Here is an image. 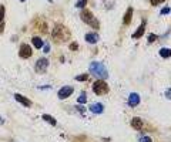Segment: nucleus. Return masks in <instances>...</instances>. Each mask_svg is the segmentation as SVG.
<instances>
[{"label":"nucleus","mask_w":171,"mask_h":142,"mask_svg":"<svg viewBox=\"0 0 171 142\" xmlns=\"http://www.w3.org/2000/svg\"><path fill=\"white\" fill-rule=\"evenodd\" d=\"M76 80L80 81V82H81V81H87V80H89V75H87V74H80V75L76 77Z\"/></svg>","instance_id":"aec40b11"},{"label":"nucleus","mask_w":171,"mask_h":142,"mask_svg":"<svg viewBox=\"0 0 171 142\" xmlns=\"http://www.w3.org/2000/svg\"><path fill=\"white\" fill-rule=\"evenodd\" d=\"M160 56L164 57V58H168V57H171V50L170 48H161L160 50Z\"/></svg>","instance_id":"a211bd4d"},{"label":"nucleus","mask_w":171,"mask_h":142,"mask_svg":"<svg viewBox=\"0 0 171 142\" xmlns=\"http://www.w3.org/2000/svg\"><path fill=\"white\" fill-rule=\"evenodd\" d=\"M43 119H44V121H47V122H49L50 125H57V121H56V119H54L53 116L47 115V114H44V115H43Z\"/></svg>","instance_id":"f3484780"},{"label":"nucleus","mask_w":171,"mask_h":142,"mask_svg":"<svg viewBox=\"0 0 171 142\" xmlns=\"http://www.w3.org/2000/svg\"><path fill=\"white\" fill-rule=\"evenodd\" d=\"M76 108H77L80 112H84V108H83V107H76Z\"/></svg>","instance_id":"c756f323"},{"label":"nucleus","mask_w":171,"mask_h":142,"mask_svg":"<svg viewBox=\"0 0 171 142\" xmlns=\"http://www.w3.org/2000/svg\"><path fill=\"white\" fill-rule=\"evenodd\" d=\"M140 142H153L150 136H141L140 138Z\"/></svg>","instance_id":"5701e85b"},{"label":"nucleus","mask_w":171,"mask_h":142,"mask_svg":"<svg viewBox=\"0 0 171 142\" xmlns=\"http://www.w3.org/2000/svg\"><path fill=\"white\" fill-rule=\"evenodd\" d=\"M168 13H170V7H164L161 10V14H168Z\"/></svg>","instance_id":"a878e982"},{"label":"nucleus","mask_w":171,"mask_h":142,"mask_svg":"<svg viewBox=\"0 0 171 142\" xmlns=\"http://www.w3.org/2000/svg\"><path fill=\"white\" fill-rule=\"evenodd\" d=\"M3 29H5V23H0V33L3 31Z\"/></svg>","instance_id":"c85d7f7f"},{"label":"nucleus","mask_w":171,"mask_h":142,"mask_svg":"<svg viewBox=\"0 0 171 142\" xmlns=\"http://www.w3.org/2000/svg\"><path fill=\"white\" fill-rule=\"evenodd\" d=\"M85 3H87V0H80V2H77V5H76V7H78V9H81V7H84V6H85Z\"/></svg>","instance_id":"4be33fe9"},{"label":"nucleus","mask_w":171,"mask_h":142,"mask_svg":"<svg viewBox=\"0 0 171 142\" xmlns=\"http://www.w3.org/2000/svg\"><path fill=\"white\" fill-rule=\"evenodd\" d=\"M84 39H85V41H87V43L94 44V43L99 41V34H97V33H87Z\"/></svg>","instance_id":"1a4fd4ad"},{"label":"nucleus","mask_w":171,"mask_h":142,"mask_svg":"<svg viewBox=\"0 0 171 142\" xmlns=\"http://www.w3.org/2000/svg\"><path fill=\"white\" fill-rule=\"evenodd\" d=\"M131 17H133V9H131V7H128V9H127V12H126V14H124L123 23H124L126 26H128V24L131 23Z\"/></svg>","instance_id":"f8f14e48"},{"label":"nucleus","mask_w":171,"mask_h":142,"mask_svg":"<svg viewBox=\"0 0 171 142\" xmlns=\"http://www.w3.org/2000/svg\"><path fill=\"white\" fill-rule=\"evenodd\" d=\"M49 67V60L47 58H40V60H37V63H36V73H44L46 71V68Z\"/></svg>","instance_id":"423d86ee"},{"label":"nucleus","mask_w":171,"mask_h":142,"mask_svg":"<svg viewBox=\"0 0 171 142\" xmlns=\"http://www.w3.org/2000/svg\"><path fill=\"white\" fill-rule=\"evenodd\" d=\"M44 51H46V53H49V51H50V47H49V46H46V47H44Z\"/></svg>","instance_id":"7c9ffc66"},{"label":"nucleus","mask_w":171,"mask_h":142,"mask_svg":"<svg viewBox=\"0 0 171 142\" xmlns=\"http://www.w3.org/2000/svg\"><path fill=\"white\" fill-rule=\"evenodd\" d=\"M103 109H104V108H103V105H101V104H99V102H97V104L90 105V111H91L93 114H101V112H103Z\"/></svg>","instance_id":"2eb2a0df"},{"label":"nucleus","mask_w":171,"mask_h":142,"mask_svg":"<svg viewBox=\"0 0 171 142\" xmlns=\"http://www.w3.org/2000/svg\"><path fill=\"white\" fill-rule=\"evenodd\" d=\"M90 71H91L93 75H96L99 78H107V75H109V73L104 68V65L101 63H97V61H93L90 64Z\"/></svg>","instance_id":"7ed1b4c3"},{"label":"nucleus","mask_w":171,"mask_h":142,"mask_svg":"<svg viewBox=\"0 0 171 142\" xmlns=\"http://www.w3.org/2000/svg\"><path fill=\"white\" fill-rule=\"evenodd\" d=\"M33 26H34V29H36L37 31H40V33H47V23H46L44 19L37 17V19L33 22Z\"/></svg>","instance_id":"39448f33"},{"label":"nucleus","mask_w":171,"mask_h":142,"mask_svg":"<svg viewBox=\"0 0 171 142\" xmlns=\"http://www.w3.org/2000/svg\"><path fill=\"white\" fill-rule=\"evenodd\" d=\"M47 2H51V0H47Z\"/></svg>","instance_id":"473e14b6"},{"label":"nucleus","mask_w":171,"mask_h":142,"mask_svg":"<svg viewBox=\"0 0 171 142\" xmlns=\"http://www.w3.org/2000/svg\"><path fill=\"white\" fill-rule=\"evenodd\" d=\"M32 43H33V46H34L36 48H41V47L44 46V43H43V40H41L40 37H33Z\"/></svg>","instance_id":"dca6fc26"},{"label":"nucleus","mask_w":171,"mask_h":142,"mask_svg":"<svg viewBox=\"0 0 171 142\" xmlns=\"http://www.w3.org/2000/svg\"><path fill=\"white\" fill-rule=\"evenodd\" d=\"M77 48H78V44H77V43H71V44H70V50L76 51Z\"/></svg>","instance_id":"b1692460"},{"label":"nucleus","mask_w":171,"mask_h":142,"mask_svg":"<svg viewBox=\"0 0 171 142\" xmlns=\"http://www.w3.org/2000/svg\"><path fill=\"white\" fill-rule=\"evenodd\" d=\"M93 90H94V92H96L97 95H103V94H106V92L109 91V85H107L106 81L97 80V81L93 84Z\"/></svg>","instance_id":"20e7f679"},{"label":"nucleus","mask_w":171,"mask_h":142,"mask_svg":"<svg viewBox=\"0 0 171 142\" xmlns=\"http://www.w3.org/2000/svg\"><path fill=\"white\" fill-rule=\"evenodd\" d=\"M20 2H26V0H20Z\"/></svg>","instance_id":"2f4dec72"},{"label":"nucleus","mask_w":171,"mask_h":142,"mask_svg":"<svg viewBox=\"0 0 171 142\" xmlns=\"http://www.w3.org/2000/svg\"><path fill=\"white\" fill-rule=\"evenodd\" d=\"M73 88L71 87H68V85H66V87H63V88H60V91H59V98L60 99H66V98H68L71 94H73Z\"/></svg>","instance_id":"0eeeda50"},{"label":"nucleus","mask_w":171,"mask_h":142,"mask_svg":"<svg viewBox=\"0 0 171 142\" xmlns=\"http://www.w3.org/2000/svg\"><path fill=\"white\" fill-rule=\"evenodd\" d=\"M85 99H87V95H85V91H84V92H81V95L78 97L77 102H78V104H85Z\"/></svg>","instance_id":"6ab92c4d"},{"label":"nucleus","mask_w":171,"mask_h":142,"mask_svg":"<svg viewBox=\"0 0 171 142\" xmlns=\"http://www.w3.org/2000/svg\"><path fill=\"white\" fill-rule=\"evenodd\" d=\"M144 30H145V22H143L141 24H140V27L134 31V34H133V37L134 39H140L143 34H144Z\"/></svg>","instance_id":"ddd939ff"},{"label":"nucleus","mask_w":171,"mask_h":142,"mask_svg":"<svg viewBox=\"0 0 171 142\" xmlns=\"http://www.w3.org/2000/svg\"><path fill=\"white\" fill-rule=\"evenodd\" d=\"M14 98H16L22 105H24V107H32V101H30L29 98H26V97H23V95H20V94H16Z\"/></svg>","instance_id":"9d476101"},{"label":"nucleus","mask_w":171,"mask_h":142,"mask_svg":"<svg viewBox=\"0 0 171 142\" xmlns=\"http://www.w3.org/2000/svg\"><path fill=\"white\" fill-rule=\"evenodd\" d=\"M80 17H81V20H83L84 23H87V24H89L90 27H93V29H99V27H100L99 20H96L94 16H93V13H91L90 10H87V9H84V10L81 12Z\"/></svg>","instance_id":"f03ea898"},{"label":"nucleus","mask_w":171,"mask_h":142,"mask_svg":"<svg viewBox=\"0 0 171 142\" xmlns=\"http://www.w3.org/2000/svg\"><path fill=\"white\" fill-rule=\"evenodd\" d=\"M5 6H0V23H3V19H5Z\"/></svg>","instance_id":"412c9836"},{"label":"nucleus","mask_w":171,"mask_h":142,"mask_svg":"<svg viewBox=\"0 0 171 142\" xmlns=\"http://www.w3.org/2000/svg\"><path fill=\"white\" fill-rule=\"evenodd\" d=\"M155 39H157V36H155V34H151V36L148 37V43H153Z\"/></svg>","instance_id":"bb28decb"},{"label":"nucleus","mask_w":171,"mask_h":142,"mask_svg":"<svg viewBox=\"0 0 171 142\" xmlns=\"http://www.w3.org/2000/svg\"><path fill=\"white\" fill-rule=\"evenodd\" d=\"M19 56H20L22 58H29V57L32 56V48H30V46H27V44H22V46H20Z\"/></svg>","instance_id":"6e6552de"},{"label":"nucleus","mask_w":171,"mask_h":142,"mask_svg":"<svg viewBox=\"0 0 171 142\" xmlns=\"http://www.w3.org/2000/svg\"><path fill=\"white\" fill-rule=\"evenodd\" d=\"M150 2H151V5H153V6H157V5H160V3H162V2H164V0H150Z\"/></svg>","instance_id":"393cba45"},{"label":"nucleus","mask_w":171,"mask_h":142,"mask_svg":"<svg viewBox=\"0 0 171 142\" xmlns=\"http://www.w3.org/2000/svg\"><path fill=\"white\" fill-rule=\"evenodd\" d=\"M138 102H140V97H138V94L133 92V94L128 97V104H130L131 107H135V105H138Z\"/></svg>","instance_id":"4468645a"},{"label":"nucleus","mask_w":171,"mask_h":142,"mask_svg":"<svg viewBox=\"0 0 171 142\" xmlns=\"http://www.w3.org/2000/svg\"><path fill=\"white\" fill-rule=\"evenodd\" d=\"M51 39L56 41V43H63V41H67L70 39V30L63 26V24H57L53 31H51Z\"/></svg>","instance_id":"f257e3e1"},{"label":"nucleus","mask_w":171,"mask_h":142,"mask_svg":"<svg viewBox=\"0 0 171 142\" xmlns=\"http://www.w3.org/2000/svg\"><path fill=\"white\" fill-rule=\"evenodd\" d=\"M131 126L134 129H143L144 128V122H143L141 118H133L131 119Z\"/></svg>","instance_id":"9b49d317"},{"label":"nucleus","mask_w":171,"mask_h":142,"mask_svg":"<svg viewBox=\"0 0 171 142\" xmlns=\"http://www.w3.org/2000/svg\"><path fill=\"white\" fill-rule=\"evenodd\" d=\"M165 97H167L168 99H171V88H168V90L165 91Z\"/></svg>","instance_id":"cd10ccee"}]
</instances>
